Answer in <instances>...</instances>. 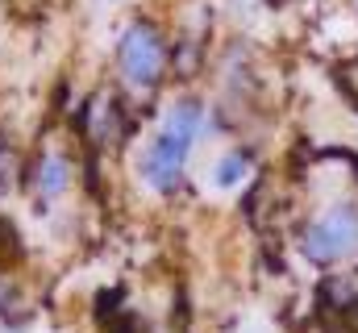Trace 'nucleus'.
Wrapping results in <instances>:
<instances>
[{
	"instance_id": "obj_1",
	"label": "nucleus",
	"mask_w": 358,
	"mask_h": 333,
	"mask_svg": "<svg viewBox=\"0 0 358 333\" xmlns=\"http://www.w3.org/2000/svg\"><path fill=\"white\" fill-rule=\"evenodd\" d=\"M355 246H358V208L350 200L329 204V208L304 229V254H308L317 267L346 258Z\"/></svg>"
},
{
	"instance_id": "obj_2",
	"label": "nucleus",
	"mask_w": 358,
	"mask_h": 333,
	"mask_svg": "<svg viewBox=\"0 0 358 333\" xmlns=\"http://www.w3.org/2000/svg\"><path fill=\"white\" fill-rule=\"evenodd\" d=\"M117 63H121V76L134 87H150L163 71V38L155 25H129L125 38H121V50H117Z\"/></svg>"
},
{
	"instance_id": "obj_3",
	"label": "nucleus",
	"mask_w": 358,
	"mask_h": 333,
	"mask_svg": "<svg viewBox=\"0 0 358 333\" xmlns=\"http://www.w3.org/2000/svg\"><path fill=\"white\" fill-rule=\"evenodd\" d=\"M187 150H192V142H187V138H179V134H171V129L163 125V134L155 138V146L146 150V163H142L146 183H150V187H159V192H171V187L179 183L183 163H187Z\"/></svg>"
},
{
	"instance_id": "obj_4",
	"label": "nucleus",
	"mask_w": 358,
	"mask_h": 333,
	"mask_svg": "<svg viewBox=\"0 0 358 333\" xmlns=\"http://www.w3.org/2000/svg\"><path fill=\"white\" fill-rule=\"evenodd\" d=\"M38 183H42V196H59V192L67 187V163H63V159H46Z\"/></svg>"
},
{
	"instance_id": "obj_5",
	"label": "nucleus",
	"mask_w": 358,
	"mask_h": 333,
	"mask_svg": "<svg viewBox=\"0 0 358 333\" xmlns=\"http://www.w3.org/2000/svg\"><path fill=\"white\" fill-rule=\"evenodd\" d=\"M242 175H246V159L242 155H225V159H217V166H213V183L217 187H234Z\"/></svg>"
},
{
	"instance_id": "obj_6",
	"label": "nucleus",
	"mask_w": 358,
	"mask_h": 333,
	"mask_svg": "<svg viewBox=\"0 0 358 333\" xmlns=\"http://www.w3.org/2000/svg\"><path fill=\"white\" fill-rule=\"evenodd\" d=\"M0 159H4V138H0ZM0 187H4V179H0Z\"/></svg>"
}]
</instances>
